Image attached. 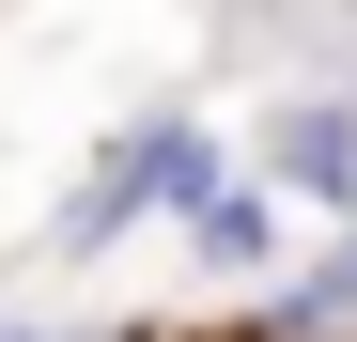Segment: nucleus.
Here are the masks:
<instances>
[{
  "label": "nucleus",
  "instance_id": "nucleus-1",
  "mask_svg": "<svg viewBox=\"0 0 357 342\" xmlns=\"http://www.w3.org/2000/svg\"><path fill=\"white\" fill-rule=\"evenodd\" d=\"M280 171H295V187H357V125H342V109H295V125H280Z\"/></svg>",
  "mask_w": 357,
  "mask_h": 342
}]
</instances>
